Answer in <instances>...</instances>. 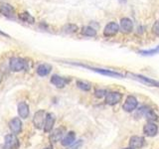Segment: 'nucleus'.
<instances>
[{
	"label": "nucleus",
	"mask_w": 159,
	"mask_h": 149,
	"mask_svg": "<svg viewBox=\"0 0 159 149\" xmlns=\"http://www.w3.org/2000/svg\"><path fill=\"white\" fill-rule=\"evenodd\" d=\"M78 66H81V67H84V68H87L89 70H91V71H93L98 74H103V76H107L109 78H118V79H122L124 76L120 73H117V72H114L112 70H106V69H98V68H93V67H89V66H86V65H82V64H77Z\"/></svg>",
	"instance_id": "nucleus-1"
},
{
	"label": "nucleus",
	"mask_w": 159,
	"mask_h": 149,
	"mask_svg": "<svg viewBox=\"0 0 159 149\" xmlns=\"http://www.w3.org/2000/svg\"><path fill=\"white\" fill-rule=\"evenodd\" d=\"M9 66L13 72H20V71H22V70H24L25 67H26V62H25V60L22 58L14 57V58L10 59Z\"/></svg>",
	"instance_id": "nucleus-2"
},
{
	"label": "nucleus",
	"mask_w": 159,
	"mask_h": 149,
	"mask_svg": "<svg viewBox=\"0 0 159 149\" xmlns=\"http://www.w3.org/2000/svg\"><path fill=\"white\" fill-rule=\"evenodd\" d=\"M122 94L118 92H107L106 94V103L108 106H114V104L121 102Z\"/></svg>",
	"instance_id": "nucleus-3"
},
{
	"label": "nucleus",
	"mask_w": 159,
	"mask_h": 149,
	"mask_svg": "<svg viewBox=\"0 0 159 149\" xmlns=\"http://www.w3.org/2000/svg\"><path fill=\"white\" fill-rule=\"evenodd\" d=\"M128 74L131 77V79H137V81L141 82L143 84H148V86H150V87L159 88V82L155 81V79H153L151 78H147L145 76H142V74Z\"/></svg>",
	"instance_id": "nucleus-4"
},
{
	"label": "nucleus",
	"mask_w": 159,
	"mask_h": 149,
	"mask_svg": "<svg viewBox=\"0 0 159 149\" xmlns=\"http://www.w3.org/2000/svg\"><path fill=\"white\" fill-rule=\"evenodd\" d=\"M137 106H138V102L136 97L133 96H128L125 99V102H124L122 108L126 112H132L133 111H135Z\"/></svg>",
	"instance_id": "nucleus-5"
},
{
	"label": "nucleus",
	"mask_w": 159,
	"mask_h": 149,
	"mask_svg": "<svg viewBox=\"0 0 159 149\" xmlns=\"http://www.w3.org/2000/svg\"><path fill=\"white\" fill-rule=\"evenodd\" d=\"M118 31H119V25L116 22H109L104 27L103 35L106 37H112L114 35H116Z\"/></svg>",
	"instance_id": "nucleus-6"
},
{
	"label": "nucleus",
	"mask_w": 159,
	"mask_h": 149,
	"mask_svg": "<svg viewBox=\"0 0 159 149\" xmlns=\"http://www.w3.org/2000/svg\"><path fill=\"white\" fill-rule=\"evenodd\" d=\"M5 147L7 149H17L19 147V140L15 134H8L5 136Z\"/></svg>",
	"instance_id": "nucleus-7"
},
{
	"label": "nucleus",
	"mask_w": 159,
	"mask_h": 149,
	"mask_svg": "<svg viewBox=\"0 0 159 149\" xmlns=\"http://www.w3.org/2000/svg\"><path fill=\"white\" fill-rule=\"evenodd\" d=\"M45 111H42V109H40L36 113L34 114V118H33V123L34 125L36 126L38 129H41L42 126H44V123H45Z\"/></svg>",
	"instance_id": "nucleus-8"
},
{
	"label": "nucleus",
	"mask_w": 159,
	"mask_h": 149,
	"mask_svg": "<svg viewBox=\"0 0 159 149\" xmlns=\"http://www.w3.org/2000/svg\"><path fill=\"white\" fill-rule=\"evenodd\" d=\"M55 121H56V116L54 113H48L45 118V123H44V131L46 133L51 132V130L54 127Z\"/></svg>",
	"instance_id": "nucleus-9"
},
{
	"label": "nucleus",
	"mask_w": 159,
	"mask_h": 149,
	"mask_svg": "<svg viewBox=\"0 0 159 149\" xmlns=\"http://www.w3.org/2000/svg\"><path fill=\"white\" fill-rule=\"evenodd\" d=\"M157 132H158V127L156 124L153 122H148L143 126V133L145 134L146 136L153 137L156 135Z\"/></svg>",
	"instance_id": "nucleus-10"
},
{
	"label": "nucleus",
	"mask_w": 159,
	"mask_h": 149,
	"mask_svg": "<svg viewBox=\"0 0 159 149\" xmlns=\"http://www.w3.org/2000/svg\"><path fill=\"white\" fill-rule=\"evenodd\" d=\"M51 83L54 84L55 87H57L59 88H62L70 83V79H65L63 77H60V76H58V74H54V76H52V78H51Z\"/></svg>",
	"instance_id": "nucleus-11"
},
{
	"label": "nucleus",
	"mask_w": 159,
	"mask_h": 149,
	"mask_svg": "<svg viewBox=\"0 0 159 149\" xmlns=\"http://www.w3.org/2000/svg\"><path fill=\"white\" fill-rule=\"evenodd\" d=\"M119 29L121 30L123 33H130L133 29V23L129 18H122L120 20V24H119Z\"/></svg>",
	"instance_id": "nucleus-12"
},
{
	"label": "nucleus",
	"mask_w": 159,
	"mask_h": 149,
	"mask_svg": "<svg viewBox=\"0 0 159 149\" xmlns=\"http://www.w3.org/2000/svg\"><path fill=\"white\" fill-rule=\"evenodd\" d=\"M9 127L11 129V131L15 134L20 133L22 130V122L20 120V118L18 117H14L11 119L9 122Z\"/></svg>",
	"instance_id": "nucleus-13"
},
{
	"label": "nucleus",
	"mask_w": 159,
	"mask_h": 149,
	"mask_svg": "<svg viewBox=\"0 0 159 149\" xmlns=\"http://www.w3.org/2000/svg\"><path fill=\"white\" fill-rule=\"evenodd\" d=\"M144 138L141 136H132L129 139V147H131L133 149H138L141 148L144 145Z\"/></svg>",
	"instance_id": "nucleus-14"
},
{
	"label": "nucleus",
	"mask_w": 159,
	"mask_h": 149,
	"mask_svg": "<svg viewBox=\"0 0 159 149\" xmlns=\"http://www.w3.org/2000/svg\"><path fill=\"white\" fill-rule=\"evenodd\" d=\"M0 13H2L6 17H12L14 15V8L6 2L0 3Z\"/></svg>",
	"instance_id": "nucleus-15"
},
{
	"label": "nucleus",
	"mask_w": 159,
	"mask_h": 149,
	"mask_svg": "<svg viewBox=\"0 0 159 149\" xmlns=\"http://www.w3.org/2000/svg\"><path fill=\"white\" fill-rule=\"evenodd\" d=\"M75 140H76V133L74 131H70L66 134V136L62 139V145L70 146L75 142Z\"/></svg>",
	"instance_id": "nucleus-16"
},
{
	"label": "nucleus",
	"mask_w": 159,
	"mask_h": 149,
	"mask_svg": "<svg viewBox=\"0 0 159 149\" xmlns=\"http://www.w3.org/2000/svg\"><path fill=\"white\" fill-rule=\"evenodd\" d=\"M29 106L26 102H20L18 104V113H19V116L22 117V118H27L29 115Z\"/></svg>",
	"instance_id": "nucleus-17"
},
{
	"label": "nucleus",
	"mask_w": 159,
	"mask_h": 149,
	"mask_svg": "<svg viewBox=\"0 0 159 149\" xmlns=\"http://www.w3.org/2000/svg\"><path fill=\"white\" fill-rule=\"evenodd\" d=\"M51 71H52V67L50 66L49 64H41V65H39L37 68V74L40 77L47 76Z\"/></svg>",
	"instance_id": "nucleus-18"
},
{
	"label": "nucleus",
	"mask_w": 159,
	"mask_h": 149,
	"mask_svg": "<svg viewBox=\"0 0 159 149\" xmlns=\"http://www.w3.org/2000/svg\"><path fill=\"white\" fill-rule=\"evenodd\" d=\"M64 132H65V128L64 127H59V128L56 129V130H54L51 133V136H50L52 142H57L59 140H61V138L64 135Z\"/></svg>",
	"instance_id": "nucleus-19"
},
{
	"label": "nucleus",
	"mask_w": 159,
	"mask_h": 149,
	"mask_svg": "<svg viewBox=\"0 0 159 149\" xmlns=\"http://www.w3.org/2000/svg\"><path fill=\"white\" fill-rule=\"evenodd\" d=\"M19 19L23 22H26L29 24H33L35 22V18L32 16L31 14H29L28 12H23L19 14Z\"/></svg>",
	"instance_id": "nucleus-20"
},
{
	"label": "nucleus",
	"mask_w": 159,
	"mask_h": 149,
	"mask_svg": "<svg viewBox=\"0 0 159 149\" xmlns=\"http://www.w3.org/2000/svg\"><path fill=\"white\" fill-rule=\"evenodd\" d=\"M82 34L88 37H94L97 35V30L91 26H84L82 29Z\"/></svg>",
	"instance_id": "nucleus-21"
},
{
	"label": "nucleus",
	"mask_w": 159,
	"mask_h": 149,
	"mask_svg": "<svg viewBox=\"0 0 159 149\" xmlns=\"http://www.w3.org/2000/svg\"><path fill=\"white\" fill-rule=\"evenodd\" d=\"M138 53L142 56H154V55L159 54V45L151 50H140Z\"/></svg>",
	"instance_id": "nucleus-22"
},
{
	"label": "nucleus",
	"mask_w": 159,
	"mask_h": 149,
	"mask_svg": "<svg viewBox=\"0 0 159 149\" xmlns=\"http://www.w3.org/2000/svg\"><path fill=\"white\" fill-rule=\"evenodd\" d=\"M78 26L75 24H67L63 27V31L67 34H73L78 31Z\"/></svg>",
	"instance_id": "nucleus-23"
},
{
	"label": "nucleus",
	"mask_w": 159,
	"mask_h": 149,
	"mask_svg": "<svg viewBox=\"0 0 159 149\" xmlns=\"http://www.w3.org/2000/svg\"><path fill=\"white\" fill-rule=\"evenodd\" d=\"M77 86L79 88H81L82 91H84V92H89L91 91L92 88V86L91 84L88 83V82H84V81H77Z\"/></svg>",
	"instance_id": "nucleus-24"
},
{
	"label": "nucleus",
	"mask_w": 159,
	"mask_h": 149,
	"mask_svg": "<svg viewBox=\"0 0 159 149\" xmlns=\"http://www.w3.org/2000/svg\"><path fill=\"white\" fill-rule=\"evenodd\" d=\"M107 91H104V89H97L96 92H94V97H98V98H102L103 97H106L107 94Z\"/></svg>",
	"instance_id": "nucleus-25"
},
{
	"label": "nucleus",
	"mask_w": 159,
	"mask_h": 149,
	"mask_svg": "<svg viewBox=\"0 0 159 149\" xmlns=\"http://www.w3.org/2000/svg\"><path fill=\"white\" fill-rule=\"evenodd\" d=\"M152 30H153V33H155L156 35H159V21H156L154 23Z\"/></svg>",
	"instance_id": "nucleus-26"
},
{
	"label": "nucleus",
	"mask_w": 159,
	"mask_h": 149,
	"mask_svg": "<svg viewBox=\"0 0 159 149\" xmlns=\"http://www.w3.org/2000/svg\"><path fill=\"white\" fill-rule=\"evenodd\" d=\"M0 35H2V36H4V37H9L8 35L6 34V33H4V32H2L1 30H0Z\"/></svg>",
	"instance_id": "nucleus-27"
},
{
	"label": "nucleus",
	"mask_w": 159,
	"mask_h": 149,
	"mask_svg": "<svg viewBox=\"0 0 159 149\" xmlns=\"http://www.w3.org/2000/svg\"><path fill=\"white\" fill-rule=\"evenodd\" d=\"M44 149H52V147H46V148H44Z\"/></svg>",
	"instance_id": "nucleus-28"
},
{
	"label": "nucleus",
	"mask_w": 159,
	"mask_h": 149,
	"mask_svg": "<svg viewBox=\"0 0 159 149\" xmlns=\"http://www.w3.org/2000/svg\"><path fill=\"white\" fill-rule=\"evenodd\" d=\"M1 81H2V78H1V76H0V83H1Z\"/></svg>",
	"instance_id": "nucleus-29"
},
{
	"label": "nucleus",
	"mask_w": 159,
	"mask_h": 149,
	"mask_svg": "<svg viewBox=\"0 0 159 149\" xmlns=\"http://www.w3.org/2000/svg\"><path fill=\"white\" fill-rule=\"evenodd\" d=\"M124 149H133V148H131V147H128V148H124Z\"/></svg>",
	"instance_id": "nucleus-30"
}]
</instances>
